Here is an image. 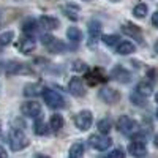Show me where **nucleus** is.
Here are the masks:
<instances>
[{"instance_id":"31","label":"nucleus","mask_w":158,"mask_h":158,"mask_svg":"<svg viewBox=\"0 0 158 158\" xmlns=\"http://www.w3.org/2000/svg\"><path fill=\"white\" fill-rule=\"evenodd\" d=\"M130 98H131V101H133V104H136V106H144V104H146V97L139 95L138 92H135Z\"/></svg>"},{"instance_id":"33","label":"nucleus","mask_w":158,"mask_h":158,"mask_svg":"<svg viewBox=\"0 0 158 158\" xmlns=\"http://www.w3.org/2000/svg\"><path fill=\"white\" fill-rule=\"evenodd\" d=\"M73 70H76V71H85L87 70V65L82 60H76L73 63Z\"/></svg>"},{"instance_id":"20","label":"nucleus","mask_w":158,"mask_h":158,"mask_svg":"<svg viewBox=\"0 0 158 158\" xmlns=\"http://www.w3.org/2000/svg\"><path fill=\"white\" fill-rule=\"evenodd\" d=\"M136 92L139 95H142V97H150L152 94H153V85L150 84V82H147V81H141L138 85H136Z\"/></svg>"},{"instance_id":"12","label":"nucleus","mask_w":158,"mask_h":158,"mask_svg":"<svg viewBox=\"0 0 158 158\" xmlns=\"http://www.w3.org/2000/svg\"><path fill=\"white\" fill-rule=\"evenodd\" d=\"M128 153L135 158H144L147 155V149H146V144L142 141H133L128 146Z\"/></svg>"},{"instance_id":"16","label":"nucleus","mask_w":158,"mask_h":158,"mask_svg":"<svg viewBox=\"0 0 158 158\" xmlns=\"http://www.w3.org/2000/svg\"><path fill=\"white\" fill-rule=\"evenodd\" d=\"M38 24L46 30H56V29H59L60 21L57 18H52V16H41L40 21H38Z\"/></svg>"},{"instance_id":"10","label":"nucleus","mask_w":158,"mask_h":158,"mask_svg":"<svg viewBox=\"0 0 158 158\" xmlns=\"http://www.w3.org/2000/svg\"><path fill=\"white\" fill-rule=\"evenodd\" d=\"M68 90H70V94L73 97H84L85 95V87H84L82 79L71 77L70 82H68Z\"/></svg>"},{"instance_id":"13","label":"nucleus","mask_w":158,"mask_h":158,"mask_svg":"<svg viewBox=\"0 0 158 158\" xmlns=\"http://www.w3.org/2000/svg\"><path fill=\"white\" fill-rule=\"evenodd\" d=\"M122 32H123L125 35L131 36V38L138 40L139 43H142V32H141V29L138 27V25L131 24V22H127V24L122 25Z\"/></svg>"},{"instance_id":"41","label":"nucleus","mask_w":158,"mask_h":158,"mask_svg":"<svg viewBox=\"0 0 158 158\" xmlns=\"http://www.w3.org/2000/svg\"><path fill=\"white\" fill-rule=\"evenodd\" d=\"M155 101H156V103H158V94H156V95H155Z\"/></svg>"},{"instance_id":"19","label":"nucleus","mask_w":158,"mask_h":158,"mask_svg":"<svg viewBox=\"0 0 158 158\" xmlns=\"http://www.w3.org/2000/svg\"><path fill=\"white\" fill-rule=\"evenodd\" d=\"M35 48H36L35 40L32 36H29V35L21 41V51H22V54H32V52L35 51Z\"/></svg>"},{"instance_id":"11","label":"nucleus","mask_w":158,"mask_h":158,"mask_svg":"<svg viewBox=\"0 0 158 158\" xmlns=\"http://www.w3.org/2000/svg\"><path fill=\"white\" fill-rule=\"evenodd\" d=\"M6 73L8 74H32L33 71L29 68V65H25V63L10 62L6 65Z\"/></svg>"},{"instance_id":"21","label":"nucleus","mask_w":158,"mask_h":158,"mask_svg":"<svg viewBox=\"0 0 158 158\" xmlns=\"http://www.w3.org/2000/svg\"><path fill=\"white\" fill-rule=\"evenodd\" d=\"M43 87L40 84H27L24 87V95L25 97H38L40 94L43 95Z\"/></svg>"},{"instance_id":"2","label":"nucleus","mask_w":158,"mask_h":158,"mask_svg":"<svg viewBox=\"0 0 158 158\" xmlns=\"http://www.w3.org/2000/svg\"><path fill=\"white\" fill-rule=\"evenodd\" d=\"M43 98H44L46 104L52 109H63L65 106H67V100H65L57 90L44 89L43 90Z\"/></svg>"},{"instance_id":"6","label":"nucleus","mask_w":158,"mask_h":158,"mask_svg":"<svg viewBox=\"0 0 158 158\" xmlns=\"http://www.w3.org/2000/svg\"><path fill=\"white\" fill-rule=\"evenodd\" d=\"M92 122H94V117H92V112L84 109L81 112H77L74 115V125L76 128H79L81 131H85L92 127Z\"/></svg>"},{"instance_id":"37","label":"nucleus","mask_w":158,"mask_h":158,"mask_svg":"<svg viewBox=\"0 0 158 158\" xmlns=\"http://www.w3.org/2000/svg\"><path fill=\"white\" fill-rule=\"evenodd\" d=\"M35 158H51V156H48V155H43V153H36V155H35Z\"/></svg>"},{"instance_id":"30","label":"nucleus","mask_w":158,"mask_h":158,"mask_svg":"<svg viewBox=\"0 0 158 158\" xmlns=\"http://www.w3.org/2000/svg\"><path fill=\"white\" fill-rule=\"evenodd\" d=\"M118 35H103L101 36V41L106 44V46H109V48H112V46H115V44H118Z\"/></svg>"},{"instance_id":"44","label":"nucleus","mask_w":158,"mask_h":158,"mask_svg":"<svg viewBox=\"0 0 158 158\" xmlns=\"http://www.w3.org/2000/svg\"><path fill=\"white\" fill-rule=\"evenodd\" d=\"M156 117H158V111H156Z\"/></svg>"},{"instance_id":"14","label":"nucleus","mask_w":158,"mask_h":158,"mask_svg":"<svg viewBox=\"0 0 158 158\" xmlns=\"http://www.w3.org/2000/svg\"><path fill=\"white\" fill-rule=\"evenodd\" d=\"M111 76H112V79H115V81L122 82V84H128L131 81V73L127 71L123 67H115L111 71Z\"/></svg>"},{"instance_id":"5","label":"nucleus","mask_w":158,"mask_h":158,"mask_svg":"<svg viewBox=\"0 0 158 158\" xmlns=\"http://www.w3.org/2000/svg\"><path fill=\"white\" fill-rule=\"evenodd\" d=\"M89 144H90V147H94L95 150L98 152H104V150H108L111 147V144H112V139L108 138L106 135H92L89 138Z\"/></svg>"},{"instance_id":"1","label":"nucleus","mask_w":158,"mask_h":158,"mask_svg":"<svg viewBox=\"0 0 158 158\" xmlns=\"http://www.w3.org/2000/svg\"><path fill=\"white\" fill-rule=\"evenodd\" d=\"M8 142H10V147L13 150H22L25 147H29V138L25 136V133L19 128H11L10 130V135H8Z\"/></svg>"},{"instance_id":"8","label":"nucleus","mask_w":158,"mask_h":158,"mask_svg":"<svg viewBox=\"0 0 158 158\" xmlns=\"http://www.w3.org/2000/svg\"><path fill=\"white\" fill-rule=\"evenodd\" d=\"M98 95H100V98L106 104H115V103L120 101V94H118V90H115L112 87H103V89H100Z\"/></svg>"},{"instance_id":"9","label":"nucleus","mask_w":158,"mask_h":158,"mask_svg":"<svg viewBox=\"0 0 158 158\" xmlns=\"http://www.w3.org/2000/svg\"><path fill=\"white\" fill-rule=\"evenodd\" d=\"M21 112L25 117H38L41 114V104L38 101H25L21 104Z\"/></svg>"},{"instance_id":"4","label":"nucleus","mask_w":158,"mask_h":158,"mask_svg":"<svg viewBox=\"0 0 158 158\" xmlns=\"http://www.w3.org/2000/svg\"><path fill=\"white\" fill-rule=\"evenodd\" d=\"M117 128H118V131H120V133H123V135H127V136H133L135 133H138V131H139L138 123H136L131 117H128V115H120V117H118Z\"/></svg>"},{"instance_id":"18","label":"nucleus","mask_w":158,"mask_h":158,"mask_svg":"<svg viewBox=\"0 0 158 158\" xmlns=\"http://www.w3.org/2000/svg\"><path fill=\"white\" fill-rule=\"evenodd\" d=\"M79 13H81V10H79L77 5L68 3V5L63 6V15L67 16L68 19H71V21H77L79 19Z\"/></svg>"},{"instance_id":"32","label":"nucleus","mask_w":158,"mask_h":158,"mask_svg":"<svg viewBox=\"0 0 158 158\" xmlns=\"http://www.w3.org/2000/svg\"><path fill=\"white\" fill-rule=\"evenodd\" d=\"M104 158H125V152H123L122 149H115V150H112L111 153H108Z\"/></svg>"},{"instance_id":"23","label":"nucleus","mask_w":158,"mask_h":158,"mask_svg":"<svg viewBox=\"0 0 158 158\" xmlns=\"http://www.w3.org/2000/svg\"><path fill=\"white\" fill-rule=\"evenodd\" d=\"M70 158H84V142L77 141L70 147Z\"/></svg>"},{"instance_id":"43","label":"nucleus","mask_w":158,"mask_h":158,"mask_svg":"<svg viewBox=\"0 0 158 158\" xmlns=\"http://www.w3.org/2000/svg\"><path fill=\"white\" fill-rule=\"evenodd\" d=\"M85 2H92V0H85Z\"/></svg>"},{"instance_id":"22","label":"nucleus","mask_w":158,"mask_h":158,"mask_svg":"<svg viewBox=\"0 0 158 158\" xmlns=\"http://www.w3.org/2000/svg\"><path fill=\"white\" fill-rule=\"evenodd\" d=\"M22 32H24L25 35H29V36L35 35V33L38 32V22L33 21V19H27V21L22 24Z\"/></svg>"},{"instance_id":"36","label":"nucleus","mask_w":158,"mask_h":158,"mask_svg":"<svg viewBox=\"0 0 158 158\" xmlns=\"http://www.w3.org/2000/svg\"><path fill=\"white\" fill-rule=\"evenodd\" d=\"M0 158H6V152H5V149L0 146Z\"/></svg>"},{"instance_id":"27","label":"nucleus","mask_w":158,"mask_h":158,"mask_svg":"<svg viewBox=\"0 0 158 158\" xmlns=\"http://www.w3.org/2000/svg\"><path fill=\"white\" fill-rule=\"evenodd\" d=\"M97 127H98V133H101V135H108L109 131H111V120L109 118H101V120H98V123H97Z\"/></svg>"},{"instance_id":"35","label":"nucleus","mask_w":158,"mask_h":158,"mask_svg":"<svg viewBox=\"0 0 158 158\" xmlns=\"http://www.w3.org/2000/svg\"><path fill=\"white\" fill-rule=\"evenodd\" d=\"M147 76H149L150 79H156V76H158V71H156V70H149Z\"/></svg>"},{"instance_id":"39","label":"nucleus","mask_w":158,"mask_h":158,"mask_svg":"<svg viewBox=\"0 0 158 158\" xmlns=\"http://www.w3.org/2000/svg\"><path fill=\"white\" fill-rule=\"evenodd\" d=\"M153 142H155V146H156V147H158V135H156V136H155V141H153Z\"/></svg>"},{"instance_id":"17","label":"nucleus","mask_w":158,"mask_h":158,"mask_svg":"<svg viewBox=\"0 0 158 158\" xmlns=\"http://www.w3.org/2000/svg\"><path fill=\"white\" fill-rule=\"evenodd\" d=\"M135 51H136V46L131 41H120L115 48V52L118 56H130V54H133Z\"/></svg>"},{"instance_id":"25","label":"nucleus","mask_w":158,"mask_h":158,"mask_svg":"<svg viewBox=\"0 0 158 158\" xmlns=\"http://www.w3.org/2000/svg\"><path fill=\"white\" fill-rule=\"evenodd\" d=\"M147 13H149V8L146 3H138L135 8H133V16L138 18V19H144L147 16Z\"/></svg>"},{"instance_id":"15","label":"nucleus","mask_w":158,"mask_h":158,"mask_svg":"<svg viewBox=\"0 0 158 158\" xmlns=\"http://www.w3.org/2000/svg\"><path fill=\"white\" fill-rule=\"evenodd\" d=\"M85 79L90 82V84H98V82H106L108 81V76L104 74V71L100 68H95V70H92V71H89L87 73V76H85Z\"/></svg>"},{"instance_id":"26","label":"nucleus","mask_w":158,"mask_h":158,"mask_svg":"<svg viewBox=\"0 0 158 158\" xmlns=\"http://www.w3.org/2000/svg\"><path fill=\"white\" fill-rule=\"evenodd\" d=\"M67 36H68V40H71V41L79 43V41L82 40V32L79 30L77 27H70V29L67 30Z\"/></svg>"},{"instance_id":"29","label":"nucleus","mask_w":158,"mask_h":158,"mask_svg":"<svg viewBox=\"0 0 158 158\" xmlns=\"http://www.w3.org/2000/svg\"><path fill=\"white\" fill-rule=\"evenodd\" d=\"M33 133L38 135V136L46 135L48 133V125L43 120H35V123H33Z\"/></svg>"},{"instance_id":"3","label":"nucleus","mask_w":158,"mask_h":158,"mask_svg":"<svg viewBox=\"0 0 158 158\" xmlns=\"http://www.w3.org/2000/svg\"><path fill=\"white\" fill-rule=\"evenodd\" d=\"M41 43L48 48L49 52H52V54H63V52L67 51V44L63 41H60L59 38L52 36V35H43Z\"/></svg>"},{"instance_id":"38","label":"nucleus","mask_w":158,"mask_h":158,"mask_svg":"<svg viewBox=\"0 0 158 158\" xmlns=\"http://www.w3.org/2000/svg\"><path fill=\"white\" fill-rule=\"evenodd\" d=\"M155 52H156V54H158V40H156V41H155Z\"/></svg>"},{"instance_id":"42","label":"nucleus","mask_w":158,"mask_h":158,"mask_svg":"<svg viewBox=\"0 0 158 158\" xmlns=\"http://www.w3.org/2000/svg\"><path fill=\"white\" fill-rule=\"evenodd\" d=\"M0 135H2V125H0Z\"/></svg>"},{"instance_id":"24","label":"nucleus","mask_w":158,"mask_h":158,"mask_svg":"<svg viewBox=\"0 0 158 158\" xmlns=\"http://www.w3.org/2000/svg\"><path fill=\"white\" fill-rule=\"evenodd\" d=\"M62 127H63V117L60 114L51 115V118H49V128L52 131H59V130H62Z\"/></svg>"},{"instance_id":"28","label":"nucleus","mask_w":158,"mask_h":158,"mask_svg":"<svg viewBox=\"0 0 158 158\" xmlns=\"http://www.w3.org/2000/svg\"><path fill=\"white\" fill-rule=\"evenodd\" d=\"M13 38H15V32H13V30H8V32L0 33V48L8 46V44L13 41Z\"/></svg>"},{"instance_id":"40","label":"nucleus","mask_w":158,"mask_h":158,"mask_svg":"<svg viewBox=\"0 0 158 158\" xmlns=\"http://www.w3.org/2000/svg\"><path fill=\"white\" fill-rule=\"evenodd\" d=\"M109 2H112V3H117V2H120V0H109Z\"/></svg>"},{"instance_id":"7","label":"nucleus","mask_w":158,"mask_h":158,"mask_svg":"<svg viewBox=\"0 0 158 158\" xmlns=\"http://www.w3.org/2000/svg\"><path fill=\"white\" fill-rule=\"evenodd\" d=\"M89 40H87V44L92 48L98 43V40L101 38V22L94 19L89 22Z\"/></svg>"},{"instance_id":"34","label":"nucleus","mask_w":158,"mask_h":158,"mask_svg":"<svg viewBox=\"0 0 158 158\" xmlns=\"http://www.w3.org/2000/svg\"><path fill=\"white\" fill-rule=\"evenodd\" d=\"M152 25L155 29H158V11H155L152 15Z\"/></svg>"}]
</instances>
